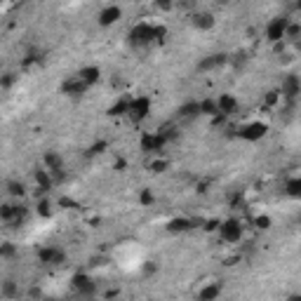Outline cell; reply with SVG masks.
<instances>
[{"label":"cell","instance_id":"obj_12","mask_svg":"<svg viewBox=\"0 0 301 301\" xmlns=\"http://www.w3.org/2000/svg\"><path fill=\"white\" fill-rule=\"evenodd\" d=\"M217 106H219V115L224 118H228L238 111V99L233 97V94H222V97L217 99Z\"/></svg>","mask_w":301,"mask_h":301},{"label":"cell","instance_id":"obj_2","mask_svg":"<svg viewBox=\"0 0 301 301\" xmlns=\"http://www.w3.org/2000/svg\"><path fill=\"white\" fill-rule=\"evenodd\" d=\"M290 17H275L268 21V26H266V38H268V43H283L285 40V33H287V26H290Z\"/></svg>","mask_w":301,"mask_h":301},{"label":"cell","instance_id":"obj_9","mask_svg":"<svg viewBox=\"0 0 301 301\" xmlns=\"http://www.w3.org/2000/svg\"><path fill=\"white\" fill-rule=\"evenodd\" d=\"M38 259L47 266H57V264H64L66 254H64L62 247H40L38 249Z\"/></svg>","mask_w":301,"mask_h":301},{"label":"cell","instance_id":"obj_4","mask_svg":"<svg viewBox=\"0 0 301 301\" xmlns=\"http://www.w3.org/2000/svg\"><path fill=\"white\" fill-rule=\"evenodd\" d=\"M167 142L169 139L162 132H144L142 139H139V146H142V150H146V153H158V150L165 149Z\"/></svg>","mask_w":301,"mask_h":301},{"label":"cell","instance_id":"obj_20","mask_svg":"<svg viewBox=\"0 0 301 301\" xmlns=\"http://www.w3.org/2000/svg\"><path fill=\"white\" fill-rule=\"evenodd\" d=\"M45 165H47L50 172H57V169H64V160L57 150H47L45 153Z\"/></svg>","mask_w":301,"mask_h":301},{"label":"cell","instance_id":"obj_24","mask_svg":"<svg viewBox=\"0 0 301 301\" xmlns=\"http://www.w3.org/2000/svg\"><path fill=\"white\" fill-rule=\"evenodd\" d=\"M200 113L203 115H219L217 99H203V101H200Z\"/></svg>","mask_w":301,"mask_h":301},{"label":"cell","instance_id":"obj_31","mask_svg":"<svg viewBox=\"0 0 301 301\" xmlns=\"http://www.w3.org/2000/svg\"><path fill=\"white\" fill-rule=\"evenodd\" d=\"M254 224H257L259 230H268V228H271V217H257Z\"/></svg>","mask_w":301,"mask_h":301},{"label":"cell","instance_id":"obj_36","mask_svg":"<svg viewBox=\"0 0 301 301\" xmlns=\"http://www.w3.org/2000/svg\"><path fill=\"white\" fill-rule=\"evenodd\" d=\"M287 301H301V294H290V297H287Z\"/></svg>","mask_w":301,"mask_h":301},{"label":"cell","instance_id":"obj_37","mask_svg":"<svg viewBox=\"0 0 301 301\" xmlns=\"http://www.w3.org/2000/svg\"><path fill=\"white\" fill-rule=\"evenodd\" d=\"M294 7H297V9H299V12H301V2H297V5H294Z\"/></svg>","mask_w":301,"mask_h":301},{"label":"cell","instance_id":"obj_3","mask_svg":"<svg viewBox=\"0 0 301 301\" xmlns=\"http://www.w3.org/2000/svg\"><path fill=\"white\" fill-rule=\"evenodd\" d=\"M266 132H268V125L266 123H245L242 127H238V137L240 139H245V142H259V139H264Z\"/></svg>","mask_w":301,"mask_h":301},{"label":"cell","instance_id":"obj_14","mask_svg":"<svg viewBox=\"0 0 301 301\" xmlns=\"http://www.w3.org/2000/svg\"><path fill=\"white\" fill-rule=\"evenodd\" d=\"M33 179H36L40 193H47V191L54 186V179H52V174H50V169H36V172H33Z\"/></svg>","mask_w":301,"mask_h":301},{"label":"cell","instance_id":"obj_34","mask_svg":"<svg viewBox=\"0 0 301 301\" xmlns=\"http://www.w3.org/2000/svg\"><path fill=\"white\" fill-rule=\"evenodd\" d=\"M12 82H14V75H12V73H5V78H2V87L7 89Z\"/></svg>","mask_w":301,"mask_h":301},{"label":"cell","instance_id":"obj_23","mask_svg":"<svg viewBox=\"0 0 301 301\" xmlns=\"http://www.w3.org/2000/svg\"><path fill=\"white\" fill-rule=\"evenodd\" d=\"M2 297L5 299H17L19 297V285L12 280V278H7L5 283H2Z\"/></svg>","mask_w":301,"mask_h":301},{"label":"cell","instance_id":"obj_38","mask_svg":"<svg viewBox=\"0 0 301 301\" xmlns=\"http://www.w3.org/2000/svg\"><path fill=\"white\" fill-rule=\"evenodd\" d=\"M299 224H301V214H299Z\"/></svg>","mask_w":301,"mask_h":301},{"label":"cell","instance_id":"obj_7","mask_svg":"<svg viewBox=\"0 0 301 301\" xmlns=\"http://www.w3.org/2000/svg\"><path fill=\"white\" fill-rule=\"evenodd\" d=\"M71 287L78 294H82V297H92V294L97 292V283H94L87 273H75V275H73Z\"/></svg>","mask_w":301,"mask_h":301},{"label":"cell","instance_id":"obj_1","mask_svg":"<svg viewBox=\"0 0 301 301\" xmlns=\"http://www.w3.org/2000/svg\"><path fill=\"white\" fill-rule=\"evenodd\" d=\"M167 36V28L165 26H155V24H134L130 28V33H127V40L137 47H144V45H150L153 40H162V38Z\"/></svg>","mask_w":301,"mask_h":301},{"label":"cell","instance_id":"obj_17","mask_svg":"<svg viewBox=\"0 0 301 301\" xmlns=\"http://www.w3.org/2000/svg\"><path fill=\"white\" fill-rule=\"evenodd\" d=\"M179 118H186V120H193V118H198L200 113V101H188V104H184V106L177 111Z\"/></svg>","mask_w":301,"mask_h":301},{"label":"cell","instance_id":"obj_8","mask_svg":"<svg viewBox=\"0 0 301 301\" xmlns=\"http://www.w3.org/2000/svg\"><path fill=\"white\" fill-rule=\"evenodd\" d=\"M280 94L287 104H294V99L301 94V80L297 75H285L283 87H280Z\"/></svg>","mask_w":301,"mask_h":301},{"label":"cell","instance_id":"obj_16","mask_svg":"<svg viewBox=\"0 0 301 301\" xmlns=\"http://www.w3.org/2000/svg\"><path fill=\"white\" fill-rule=\"evenodd\" d=\"M193 228V219H186V217H177V219H169L167 230L169 233H186V230Z\"/></svg>","mask_w":301,"mask_h":301},{"label":"cell","instance_id":"obj_32","mask_svg":"<svg viewBox=\"0 0 301 301\" xmlns=\"http://www.w3.org/2000/svg\"><path fill=\"white\" fill-rule=\"evenodd\" d=\"M139 203H142V205H150V203H153V193H150V188H144L142 193H139Z\"/></svg>","mask_w":301,"mask_h":301},{"label":"cell","instance_id":"obj_15","mask_svg":"<svg viewBox=\"0 0 301 301\" xmlns=\"http://www.w3.org/2000/svg\"><path fill=\"white\" fill-rule=\"evenodd\" d=\"M87 87H92L94 82L99 80V75H101V71H99V66H85V69H80L78 73H75Z\"/></svg>","mask_w":301,"mask_h":301},{"label":"cell","instance_id":"obj_33","mask_svg":"<svg viewBox=\"0 0 301 301\" xmlns=\"http://www.w3.org/2000/svg\"><path fill=\"white\" fill-rule=\"evenodd\" d=\"M38 212L43 214V217H50V203L47 200H40L38 203Z\"/></svg>","mask_w":301,"mask_h":301},{"label":"cell","instance_id":"obj_5","mask_svg":"<svg viewBox=\"0 0 301 301\" xmlns=\"http://www.w3.org/2000/svg\"><path fill=\"white\" fill-rule=\"evenodd\" d=\"M149 113H150V99L149 97H134L132 104H130V111H127V118H130L132 123H142Z\"/></svg>","mask_w":301,"mask_h":301},{"label":"cell","instance_id":"obj_39","mask_svg":"<svg viewBox=\"0 0 301 301\" xmlns=\"http://www.w3.org/2000/svg\"><path fill=\"white\" fill-rule=\"evenodd\" d=\"M92 301H94V299H92Z\"/></svg>","mask_w":301,"mask_h":301},{"label":"cell","instance_id":"obj_11","mask_svg":"<svg viewBox=\"0 0 301 301\" xmlns=\"http://www.w3.org/2000/svg\"><path fill=\"white\" fill-rule=\"evenodd\" d=\"M120 17H123V9L118 7V5H106L99 12V26H113Z\"/></svg>","mask_w":301,"mask_h":301},{"label":"cell","instance_id":"obj_6","mask_svg":"<svg viewBox=\"0 0 301 301\" xmlns=\"http://www.w3.org/2000/svg\"><path fill=\"white\" fill-rule=\"evenodd\" d=\"M219 233H222L224 242H228V245L240 242V238H242V224H240L238 219H226V222H222V226H219Z\"/></svg>","mask_w":301,"mask_h":301},{"label":"cell","instance_id":"obj_28","mask_svg":"<svg viewBox=\"0 0 301 301\" xmlns=\"http://www.w3.org/2000/svg\"><path fill=\"white\" fill-rule=\"evenodd\" d=\"M280 97H283V94H280V89H271V92L266 94L264 104H266V106H275V104L280 101Z\"/></svg>","mask_w":301,"mask_h":301},{"label":"cell","instance_id":"obj_29","mask_svg":"<svg viewBox=\"0 0 301 301\" xmlns=\"http://www.w3.org/2000/svg\"><path fill=\"white\" fill-rule=\"evenodd\" d=\"M106 150V142H97V144H92L87 150V155L92 158V155H99V153H104Z\"/></svg>","mask_w":301,"mask_h":301},{"label":"cell","instance_id":"obj_27","mask_svg":"<svg viewBox=\"0 0 301 301\" xmlns=\"http://www.w3.org/2000/svg\"><path fill=\"white\" fill-rule=\"evenodd\" d=\"M0 257L2 259H14L17 257V247H14L12 242H5V245L0 247Z\"/></svg>","mask_w":301,"mask_h":301},{"label":"cell","instance_id":"obj_10","mask_svg":"<svg viewBox=\"0 0 301 301\" xmlns=\"http://www.w3.org/2000/svg\"><path fill=\"white\" fill-rule=\"evenodd\" d=\"M85 89H87V85H85L78 75L66 78V80H64V85H62V92L66 94V97H82V94H85Z\"/></svg>","mask_w":301,"mask_h":301},{"label":"cell","instance_id":"obj_19","mask_svg":"<svg viewBox=\"0 0 301 301\" xmlns=\"http://www.w3.org/2000/svg\"><path fill=\"white\" fill-rule=\"evenodd\" d=\"M191 21H193L195 28H200V31H207V28L214 26V14H210V12H200V14H195Z\"/></svg>","mask_w":301,"mask_h":301},{"label":"cell","instance_id":"obj_18","mask_svg":"<svg viewBox=\"0 0 301 301\" xmlns=\"http://www.w3.org/2000/svg\"><path fill=\"white\" fill-rule=\"evenodd\" d=\"M219 294H222V285L207 283L203 287V292H200V297H198V299H200V301H217V299H219Z\"/></svg>","mask_w":301,"mask_h":301},{"label":"cell","instance_id":"obj_25","mask_svg":"<svg viewBox=\"0 0 301 301\" xmlns=\"http://www.w3.org/2000/svg\"><path fill=\"white\" fill-rule=\"evenodd\" d=\"M7 193L14 195V198H21V195L26 193V186H24L21 181H14V179H12V181H7Z\"/></svg>","mask_w":301,"mask_h":301},{"label":"cell","instance_id":"obj_26","mask_svg":"<svg viewBox=\"0 0 301 301\" xmlns=\"http://www.w3.org/2000/svg\"><path fill=\"white\" fill-rule=\"evenodd\" d=\"M285 38H290V40H294V43H299V38H301V24H294V21H290V26H287V33H285Z\"/></svg>","mask_w":301,"mask_h":301},{"label":"cell","instance_id":"obj_22","mask_svg":"<svg viewBox=\"0 0 301 301\" xmlns=\"http://www.w3.org/2000/svg\"><path fill=\"white\" fill-rule=\"evenodd\" d=\"M285 193L292 198H301V177H292L285 181Z\"/></svg>","mask_w":301,"mask_h":301},{"label":"cell","instance_id":"obj_13","mask_svg":"<svg viewBox=\"0 0 301 301\" xmlns=\"http://www.w3.org/2000/svg\"><path fill=\"white\" fill-rule=\"evenodd\" d=\"M226 62H228V57H226V54H210V57L200 59V64H198V71H212V69H219V66H224Z\"/></svg>","mask_w":301,"mask_h":301},{"label":"cell","instance_id":"obj_30","mask_svg":"<svg viewBox=\"0 0 301 301\" xmlns=\"http://www.w3.org/2000/svg\"><path fill=\"white\" fill-rule=\"evenodd\" d=\"M167 167H169V162H167V160H153V162H150V169H153L155 174H160V172H165Z\"/></svg>","mask_w":301,"mask_h":301},{"label":"cell","instance_id":"obj_21","mask_svg":"<svg viewBox=\"0 0 301 301\" xmlns=\"http://www.w3.org/2000/svg\"><path fill=\"white\" fill-rule=\"evenodd\" d=\"M130 104H132V99H120V101H115L113 106L108 108V115H113V118H118V115H127V111H130Z\"/></svg>","mask_w":301,"mask_h":301},{"label":"cell","instance_id":"obj_35","mask_svg":"<svg viewBox=\"0 0 301 301\" xmlns=\"http://www.w3.org/2000/svg\"><path fill=\"white\" fill-rule=\"evenodd\" d=\"M219 226H222V222H217V219H212V222L205 224V228H207V230H214V228H219Z\"/></svg>","mask_w":301,"mask_h":301}]
</instances>
